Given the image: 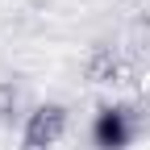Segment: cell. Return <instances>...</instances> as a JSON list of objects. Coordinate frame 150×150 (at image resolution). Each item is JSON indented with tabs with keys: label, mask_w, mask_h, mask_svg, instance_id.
<instances>
[{
	"label": "cell",
	"mask_w": 150,
	"mask_h": 150,
	"mask_svg": "<svg viewBox=\"0 0 150 150\" xmlns=\"http://www.w3.org/2000/svg\"><path fill=\"white\" fill-rule=\"evenodd\" d=\"M63 129H67V108L63 104H42V108L29 112L21 142H25V150H50L63 138Z\"/></svg>",
	"instance_id": "obj_2"
},
{
	"label": "cell",
	"mask_w": 150,
	"mask_h": 150,
	"mask_svg": "<svg viewBox=\"0 0 150 150\" xmlns=\"http://www.w3.org/2000/svg\"><path fill=\"white\" fill-rule=\"evenodd\" d=\"M13 104H17V88L13 83H0V117H8Z\"/></svg>",
	"instance_id": "obj_4"
},
{
	"label": "cell",
	"mask_w": 150,
	"mask_h": 150,
	"mask_svg": "<svg viewBox=\"0 0 150 150\" xmlns=\"http://www.w3.org/2000/svg\"><path fill=\"white\" fill-rule=\"evenodd\" d=\"M134 134H138V117L125 104H108L92 121V142H96V150H125L134 142Z\"/></svg>",
	"instance_id": "obj_1"
},
{
	"label": "cell",
	"mask_w": 150,
	"mask_h": 150,
	"mask_svg": "<svg viewBox=\"0 0 150 150\" xmlns=\"http://www.w3.org/2000/svg\"><path fill=\"white\" fill-rule=\"evenodd\" d=\"M88 75H92L96 83L112 79V75H117V59H112L108 50H96V54H92V63H88Z\"/></svg>",
	"instance_id": "obj_3"
}]
</instances>
